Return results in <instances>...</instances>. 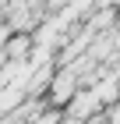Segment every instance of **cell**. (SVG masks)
<instances>
[{"label": "cell", "mask_w": 120, "mask_h": 124, "mask_svg": "<svg viewBox=\"0 0 120 124\" xmlns=\"http://www.w3.org/2000/svg\"><path fill=\"white\" fill-rule=\"evenodd\" d=\"M81 89V78H78V71H74L71 64H60L56 67V75H53V82H49V92H46V99H49V106H67L74 99V92Z\"/></svg>", "instance_id": "6da1fadb"}, {"label": "cell", "mask_w": 120, "mask_h": 124, "mask_svg": "<svg viewBox=\"0 0 120 124\" xmlns=\"http://www.w3.org/2000/svg\"><path fill=\"white\" fill-rule=\"evenodd\" d=\"M64 110H67V114H74L78 121H85V124H88L95 114H102L106 106H102V99L95 96V89H92V85H81L78 92H74V99L64 106Z\"/></svg>", "instance_id": "7a4b0ae2"}, {"label": "cell", "mask_w": 120, "mask_h": 124, "mask_svg": "<svg viewBox=\"0 0 120 124\" xmlns=\"http://www.w3.org/2000/svg\"><path fill=\"white\" fill-rule=\"evenodd\" d=\"M7 57L11 60H28L32 57V50H35V39H32V32H14V36L7 39Z\"/></svg>", "instance_id": "3957f363"}, {"label": "cell", "mask_w": 120, "mask_h": 124, "mask_svg": "<svg viewBox=\"0 0 120 124\" xmlns=\"http://www.w3.org/2000/svg\"><path fill=\"white\" fill-rule=\"evenodd\" d=\"M92 89H95V96L102 99V106H113V103H120V82H117L113 75H102V78L95 82Z\"/></svg>", "instance_id": "277c9868"}]
</instances>
